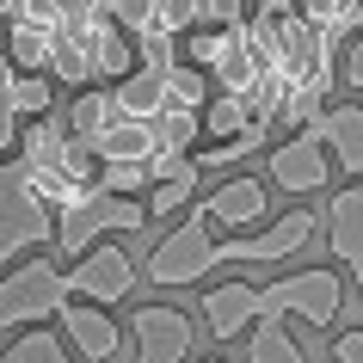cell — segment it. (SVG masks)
Listing matches in <instances>:
<instances>
[{
  "mask_svg": "<svg viewBox=\"0 0 363 363\" xmlns=\"http://www.w3.org/2000/svg\"><path fill=\"white\" fill-rule=\"evenodd\" d=\"M50 234H56V210L31 191L19 160H0V259L50 247Z\"/></svg>",
  "mask_w": 363,
  "mask_h": 363,
  "instance_id": "obj_2",
  "label": "cell"
},
{
  "mask_svg": "<svg viewBox=\"0 0 363 363\" xmlns=\"http://www.w3.org/2000/svg\"><path fill=\"white\" fill-rule=\"evenodd\" d=\"M357 296H363V284H357Z\"/></svg>",
  "mask_w": 363,
  "mask_h": 363,
  "instance_id": "obj_38",
  "label": "cell"
},
{
  "mask_svg": "<svg viewBox=\"0 0 363 363\" xmlns=\"http://www.w3.org/2000/svg\"><path fill=\"white\" fill-rule=\"evenodd\" d=\"M302 130L320 135V148L339 160L351 179H363V105H326L314 123H302Z\"/></svg>",
  "mask_w": 363,
  "mask_h": 363,
  "instance_id": "obj_12",
  "label": "cell"
},
{
  "mask_svg": "<svg viewBox=\"0 0 363 363\" xmlns=\"http://www.w3.org/2000/svg\"><path fill=\"white\" fill-rule=\"evenodd\" d=\"M210 105V86L197 74L191 62H172L167 74H160V111H179V117H203Z\"/></svg>",
  "mask_w": 363,
  "mask_h": 363,
  "instance_id": "obj_18",
  "label": "cell"
},
{
  "mask_svg": "<svg viewBox=\"0 0 363 363\" xmlns=\"http://www.w3.org/2000/svg\"><path fill=\"white\" fill-rule=\"evenodd\" d=\"M203 363H222V357H203Z\"/></svg>",
  "mask_w": 363,
  "mask_h": 363,
  "instance_id": "obj_37",
  "label": "cell"
},
{
  "mask_svg": "<svg viewBox=\"0 0 363 363\" xmlns=\"http://www.w3.org/2000/svg\"><path fill=\"white\" fill-rule=\"evenodd\" d=\"M191 191H197V167H185L179 179H160L148 191V216H172V210H185L191 203Z\"/></svg>",
  "mask_w": 363,
  "mask_h": 363,
  "instance_id": "obj_27",
  "label": "cell"
},
{
  "mask_svg": "<svg viewBox=\"0 0 363 363\" xmlns=\"http://www.w3.org/2000/svg\"><path fill=\"white\" fill-rule=\"evenodd\" d=\"M326 179H333V154L320 148L314 130H296V135H284V142L271 148V185H284L289 197L320 191Z\"/></svg>",
  "mask_w": 363,
  "mask_h": 363,
  "instance_id": "obj_10",
  "label": "cell"
},
{
  "mask_svg": "<svg viewBox=\"0 0 363 363\" xmlns=\"http://www.w3.org/2000/svg\"><path fill=\"white\" fill-rule=\"evenodd\" d=\"M80 43H86V62H93V80H105V86H117V80H130L135 68H142L135 38H130L117 19H105L93 38H80Z\"/></svg>",
  "mask_w": 363,
  "mask_h": 363,
  "instance_id": "obj_15",
  "label": "cell"
},
{
  "mask_svg": "<svg viewBox=\"0 0 363 363\" xmlns=\"http://www.w3.org/2000/svg\"><path fill=\"white\" fill-rule=\"evenodd\" d=\"M135 228H148V203H135V197H111V191H99V185L80 197L74 210L56 216L62 252H93L99 234H135Z\"/></svg>",
  "mask_w": 363,
  "mask_h": 363,
  "instance_id": "obj_3",
  "label": "cell"
},
{
  "mask_svg": "<svg viewBox=\"0 0 363 363\" xmlns=\"http://www.w3.org/2000/svg\"><path fill=\"white\" fill-rule=\"evenodd\" d=\"M13 80H19V68L6 62V50H0V105H6V93H13Z\"/></svg>",
  "mask_w": 363,
  "mask_h": 363,
  "instance_id": "obj_34",
  "label": "cell"
},
{
  "mask_svg": "<svg viewBox=\"0 0 363 363\" xmlns=\"http://www.w3.org/2000/svg\"><path fill=\"white\" fill-rule=\"evenodd\" d=\"M62 308H68V277L50 259H25L19 271L0 277V333H19V326L31 333Z\"/></svg>",
  "mask_w": 363,
  "mask_h": 363,
  "instance_id": "obj_1",
  "label": "cell"
},
{
  "mask_svg": "<svg viewBox=\"0 0 363 363\" xmlns=\"http://www.w3.org/2000/svg\"><path fill=\"white\" fill-rule=\"evenodd\" d=\"M203 25H222V31H240V0H197Z\"/></svg>",
  "mask_w": 363,
  "mask_h": 363,
  "instance_id": "obj_30",
  "label": "cell"
},
{
  "mask_svg": "<svg viewBox=\"0 0 363 363\" xmlns=\"http://www.w3.org/2000/svg\"><path fill=\"white\" fill-rule=\"evenodd\" d=\"M247 363H308V351L296 345V333H289L284 320H259L252 326V339H247Z\"/></svg>",
  "mask_w": 363,
  "mask_h": 363,
  "instance_id": "obj_20",
  "label": "cell"
},
{
  "mask_svg": "<svg viewBox=\"0 0 363 363\" xmlns=\"http://www.w3.org/2000/svg\"><path fill=\"white\" fill-rule=\"evenodd\" d=\"M6 148H19V117L0 105V154H6Z\"/></svg>",
  "mask_w": 363,
  "mask_h": 363,
  "instance_id": "obj_33",
  "label": "cell"
},
{
  "mask_svg": "<svg viewBox=\"0 0 363 363\" xmlns=\"http://www.w3.org/2000/svg\"><path fill=\"white\" fill-rule=\"evenodd\" d=\"M203 320L216 339H240L247 326H259V284H216L203 296Z\"/></svg>",
  "mask_w": 363,
  "mask_h": 363,
  "instance_id": "obj_14",
  "label": "cell"
},
{
  "mask_svg": "<svg viewBox=\"0 0 363 363\" xmlns=\"http://www.w3.org/2000/svg\"><path fill=\"white\" fill-rule=\"evenodd\" d=\"M99 191H111V197L148 191V167H99Z\"/></svg>",
  "mask_w": 363,
  "mask_h": 363,
  "instance_id": "obj_29",
  "label": "cell"
},
{
  "mask_svg": "<svg viewBox=\"0 0 363 363\" xmlns=\"http://www.w3.org/2000/svg\"><path fill=\"white\" fill-rule=\"evenodd\" d=\"M247 123H259V117H252L240 99H228V93L203 105V130H210V148H222V142H240V135H247Z\"/></svg>",
  "mask_w": 363,
  "mask_h": 363,
  "instance_id": "obj_23",
  "label": "cell"
},
{
  "mask_svg": "<svg viewBox=\"0 0 363 363\" xmlns=\"http://www.w3.org/2000/svg\"><path fill=\"white\" fill-rule=\"evenodd\" d=\"M339 302H345V284L339 271H296V277H277V284L259 289V320H308V326H333L339 320Z\"/></svg>",
  "mask_w": 363,
  "mask_h": 363,
  "instance_id": "obj_4",
  "label": "cell"
},
{
  "mask_svg": "<svg viewBox=\"0 0 363 363\" xmlns=\"http://www.w3.org/2000/svg\"><path fill=\"white\" fill-rule=\"evenodd\" d=\"M345 86H351V93H363V31L345 43Z\"/></svg>",
  "mask_w": 363,
  "mask_h": 363,
  "instance_id": "obj_31",
  "label": "cell"
},
{
  "mask_svg": "<svg viewBox=\"0 0 363 363\" xmlns=\"http://www.w3.org/2000/svg\"><path fill=\"white\" fill-rule=\"evenodd\" d=\"M0 363H74V357L62 351V339L50 326H31V333H19V339L0 351Z\"/></svg>",
  "mask_w": 363,
  "mask_h": 363,
  "instance_id": "obj_25",
  "label": "cell"
},
{
  "mask_svg": "<svg viewBox=\"0 0 363 363\" xmlns=\"http://www.w3.org/2000/svg\"><path fill=\"white\" fill-rule=\"evenodd\" d=\"M13 25H38V31H62V25H68V0H19Z\"/></svg>",
  "mask_w": 363,
  "mask_h": 363,
  "instance_id": "obj_28",
  "label": "cell"
},
{
  "mask_svg": "<svg viewBox=\"0 0 363 363\" xmlns=\"http://www.w3.org/2000/svg\"><path fill=\"white\" fill-rule=\"evenodd\" d=\"M314 234H320V216H314V210H289V216H277V222H271V228H259V234L222 240V265H228V259L271 265V259H289V252H302Z\"/></svg>",
  "mask_w": 363,
  "mask_h": 363,
  "instance_id": "obj_8",
  "label": "cell"
},
{
  "mask_svg": "<svg viewBox=\"0 0 363 363\" xmlns=\"http://www.w3.org/2000/svg\"><path fill=\"white\" fill-rule=\"evenodd\" d=\"M111 123H117V99H111V86H86V93L68 105V135H74V142H86V148H93V135H99V130H111Z\"/></svg>",
  "mask_w": 363,
  "mask_h": 363,
  "instance_id": "obj_19",
  "label": "cell"
},
{
  "mask_svg": "<svg viewBox=\"0 0 363 363\" xmlns=\"http://www.w3.org/2000/svg\"><path fill=\"white\" fill-rule=\"evenodd\" d=\"M62 333L74 339V351L86 363H111L123 351V326L105 314V308H86V302H68L62 308Z\"/></svg>",
  "mask_w": 363,
  "mask_h": 363,
  "instance_id": "obj_13",
  "label": "cell"
},
{
  "mask_svg": "<svg viewBox=\"0 0 363 363\" xmlns=\"http://www.w3.org/2000/svg\"><path fill=\"white\" fill-rule=\"evenodd\" d=\"M0 13H6V19H13V13H19V0H0Z\"/></svg>",
  "mask_w": 363,
  "mask_h": 363,
  "instance_id": "obj_36",
  "label": "cell"
},
{
  "mask_svg": "<svg viewBox=\"0 0 363 363\" xmlns=\"http://www.w3.org/2000/svg\"><path fill=\"white\" fill-rule=\"evenodd\" d=\"M160 74H167V68H135L130 80H117V86H111L117 117H130V123H154V117H160Z\"/></svg>",
  "mask_w": 363,
  "mask_h": 363,
  "instance_id": "obj_17",
  "label": "cell"
},
{
  "mask_svg": "<svg viewBox=\"0 0 363 363\" xmlns=\"http://www.w3.org/2000/svg\"><path fill=\"white\" fill-rule=\"evenodd\" d=\"M130 339H135V363H185L197 345V326L185 308L167 302H142L130 314Z\"/></svg>",
  "mask_w": 363,
  "mask_h": 363,
  "instance_id": "obj_7",
  "label": "cell"
},
{
  "mask_svg": "<svg viewBox=\"0 0 363 363\" xmlns=\"http://www.w3.org/2000/svg\"><path fill=\"white\" fill-rule=\"evenodd\" d=\"M50 74H19L13 80V93H6V111L13 117H25V123H31V117H50Z\"/></svg>",
  "mask_w": 363,
  "mask_h": 363,
  "instance_id": "obj_26",
  "label": "cell"
},
{
  "mask_svg": "<svg viewBox=\"0 0 363 363\" xmlns=\"http://www.w3.org/2000/svg\"><path fill=\"white\" fill-rule=\"evenodd\" d=\"M216 265H222V240L210 234L203 216H191V222H179V228L148 252V284L185 289V284H197V277H210Z\"/></svg>",
  "mask_w": 363,
  "mask_h": 363,
  "instance_id": "obj_5",
  "label": "cell"
},
{
  "mask_svg": "<svg viewBox=\"0 0 363 363\" xmlns=\"http://www.w3.org/2000/svg\"><path fill=\"white\" fill-rule=\"evenodd\" d=\"M50 80H62V86H93V62H86V43L68 38V31H56V50H50Z\"/></svg>",
  "mask_w": 363,
  "mask_h": 363,
  "instance_id": "obj_24",
  "label": "cell"
},
{
  "mask_svg": "<svg viewBox=\"0 0 363 363\" xmlns=\"http://www.w3.org/2000/svg\"><path fill=\"white\" fill-rule=\"evenodd\" d=\"M351 31H363V0H357V6H351Z\"/></svg>",
  "mask_w": 363,
  "mask_h": 363,
  "instance_id": "obj_35",
  "label": "cell"
},
{
  "mask_svg": "<svg viewBox=\"0 0 363 363\" xmlns=\"http://www.w3.org/2000/svg\"><path fill=\"white\" fill-rule=\"evenodd\" d=\"M62 277H68V302L111 308V302H123V296L135 289V259L123 247H105V240H99V247L80 252L74 271H62Z\"/></svg>",
  "mask_w": 363,
  "mask_h": 363,
  "instance_id": "obj_6",
  "label": "cell"
},
{
  "mask_svg": "<svg viewBox=\"0 0 363 363\" xmlns=\"http://www.w3.org/2000/svg\"><path fill=\"white\" fill-rule=\"evenodd\" d=\"M271 210V191H265V179H252V172H234V179H222L203 203H197V216L210 222V228H234V240L247 228H259Z\"/></svg>",
  "mask_w": 363,
  "mask_h": 363,
  "instance_id": "obj_9",
  "label": "cell"
},
{
  "mask_svg": "<svg viewBox=\"0 0 363 363\" xmlns=\"http://www.w3.org/2000/svg\"><path fill=\"white\" fill-rule=\"evenodd\" d=\"M50 50H56V31H38V25H13L6 38V62L19 74H50Z\"/></svg>",
  "mask_w": 363,
  "mask_h": 363,
  "instance_id": "obj_22",
  "label": "cell"
},
{
  "mask_svg": "<svg viewBox=\"0 0 363 363\" xmlns=\"http://www.w3.org/2000/svg\"><path fill=\"white\" fill-rule=\"evenodd\" d=\"M326 247H333V259H345V271L363 284V179L345 185V191L326 203Z\"/></svg>",
  "mask_w": 363,
  "mask_h": 363,
  "instance_id": "obj_11",
  "label": "cell"
},
{
  "mask_svg": "<svg viewBox=\"0 0 363 363\" xmlns=\"http://www.w3.org/2000/svg\"><path fill=\"white\" fill-rule=\"evenodd\" d=\"M333 357H339V363H363V333H357V326H345L339 339H333Z\"/></svg>",
  "mask_w": 363,
  "mask_h": 363,
  "instance_id": "obj_32",
  "label": "cell"
},
{
  "mask_svg": "<svg viewBox=\"0 0 363 363\" xmlns=\"http://www.w3.org/2000/svg\"><path fill=\"white\" fill-rule=\"evenodd\" d=\"M93 160H99V167H148V160H154V123L117 117L111 130L93 135Z\"/></svg>",
  "mask_w": 363,
  "mask_h": 363,
  "instance_id": "obj_16",
  "label": "cell"
},
{
  "mask_svg": "<svg viewBox=\"0 0 363 363\" xmlns=\"http://www.w3.org/2000/svg\"><path fill=\"white\" fill-rule=\"evenodd\" d=\"M234 50H240V31H222V25H191L185 31V62H191L197 74L203 68H222Z\"/></svg>",
  "mask_w": 363,
  "mask_h": 363,
  "instance_id": "obj_21",
  "label": "cell"
}]
</instances>
